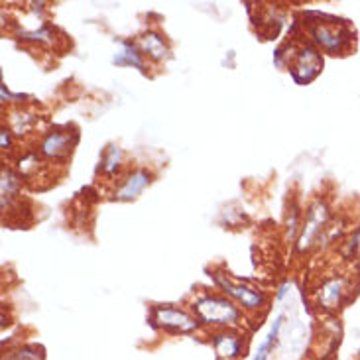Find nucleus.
Masks as SVG:
<instances>
[{
	"instance_id": "f03ea898",
	"label": "nucleus",
	"mask_w": 360,
	"mask_h": 360,
	"mask_svg": "<svg viewBox=\"0 0 360 360\" xmlns=\"http://www.w3.org/2000/svg\"><path fill=\"white\" fill-rule=\"evenodd\" d=\"M152 321L158 327L174 333H191L197 329V321L191 315L174 307H156L152 313Z\"/></svg>"
},
{
	"instance_id": "7ed1b4c3",
	"label": "nucleus",
	"mask_w": 360,
	"mask_h": 360,
	"mask_svg": "<svg viewBox=\"0 0 360 360\" xmlns=\"http://www.w3.org/2000/svg\"><path fill=\"white\" fill-rule=\"evenodd\" d=\"M319 69H321V59L317 56V51L305 48L297 56V65L293 68V77L300 83H307L319 73Z\"/></svg>"
},
{
	"instance_id": "2eb2a0df",
	"label": "nucleus",
	"mask_w": 360,
	"mask_h": 360,
	"mask_svg": "<svg viewBox=\"0 0 360 360\" xmlns=\"http://www.w3.org/2000/svg\"><path fill=\"white\" fill-rule=\"evenodd\" d=\"M14 359L16 360H39L41 359V354L34 351H28V349H24V351L14 352Z\"/></svg>"
},
{
	"instance_id": "1a4fd4ad",
	"label": "nucleus",
	"mask_w": 360,
	"mask_h": 360,
	"mask_svg": "<svg viewBox=\"0 0 360 360\" xmlns=\"http://www.w3.org/2000/svg\"><path fill=\"white\" fill-rule=\"evenodd\" d=\"M280 327H282V315H278L276 319H274V325L270 333H268V337L260 342V347H258V351L252 356V360H268L270 356V349H272L274 341L278 339V333H280Z\"/></svg>"
},
{
	"instance_id": "f8f14e48",
	"label": "nucleus",
	"mask_w": 360,
	"mask_h": 360,
	"mask_svg": "<svg viewBox=\"0 0 360 360\" xmlns=\"http://www.w3.org/2000/svg\"><path fill=\"white\" fill-rule=\"evenodd\" d=\"M323 219H325V207L311 211V214H309V221H307V224H305V233H303L302 246H309V240L313 238L315 231L319 229V224L323 223Z\"/></svg>"
},
{
	"instance_id": "4468645a",
	"label": "nucleus",
	"mask_w": 360,
	"mask_h": 360,
	"mask_svg": "<svg viewBox=\"0 0 360 360\" xmlns=\"http://www.w3.org/2000/svg\"><path fill=\"white\" fill-rule=\"evenodd\" d=\"M118 158H120V150H118V148H110V154H108L107 158V166H105V169H107L108 174L115 172V167L118 166Z\"/></svg>"
},
{
	"instance_id": "9b49d317",
	"label": "nucleus",
	"mask_w": 360,
	"mask_h": 360,
	"mask_svg": "<svg viewBox=\"0 0 360 360\" xmlns=\"http://www.w3.org/2000/svg\"><path fill=\"white\" fill-rule=\"evenodd\" d=\"M142 48L146 53H150L154 59H162L167 56V48L164 46V41L160 39L156 34H148L142 38Z\"/></svg>"
},
{
	"instance_id": "dca6fc26",
	"label": "nucleus",
	"mask_w": 360,
	"mask_h": 360,
	"mask_svg": "<svg viewBox=\"0 0 360 360\" xmlns=\"http://www.w3.org/2000/svg\"><path fill=\"white\" fill-rule=\"evenodd\" d=\"M2 146H8V136H6V130L2 132Z\"/></svg>"
},
{
	"instance_id": "0eeeda50",
	"label": "nucleus",
	"mask_w": 360,
	"mask_h": 360,
	"mask_svg": "<svg viewBox=\"0 0 360 360\" xmlns=\"http://www.w3.org/2000/svg\"><path fill=\"white\" fill-rule=\"evenodd\" d=\"M148 181H150V177H148L146 172H144V169H138V172H134L132 176L128 177L127 184L122 185V189L118 191L117 197L120 199V201H130V199H136L138 195L146 189Z\"/></svg>"
},
{
	"instance_id": "20e7f679",
	"label": "nucleus",
	"mask_w": 360,
	"mask_h": 360,
	"mask_svg": "<svg viewBox=\"0 0 360 360\" xmlns=\"http://www.w3.org/2000/svg\"><path fill=\"white\" fill-rule=\"evenodd\" d=\"M217 282L223 285L224 292L231 293L233 297H236V300L243 303L244 307H248V309H258V307H262L264 305L262 293L254 292V290L246 288V285H236V283L229 282V280H224L221 276L217 278Z\"/></svg>"
},
{
	"instance_id": "ddd939ff",
	"label": "nucleus",
	"mask_w": 360,
	"mask_h": 360,
	"mask_svg": "<svg viewBox=\"0 0 360 360\" xmlns=\"http://www.w3.org/2000/svg\"><path fill=\"white\" fill-rule=\"evenodd\" d=\"M115 61L120 63V65H124V63H127V65H134V68L144 71V63H142V59H140V56H138V51L134 46H128L127 44V46L122 48V51H120L117 58H115Z\"/></svg>"
},
{
	"instance_id": "39448f33",
	"label": "nucleus",
	"mask_w": 360,
	"mask_h": 360,
	"mask_svg": "<svg viewBox=\"0 0 360 360\" xmlns=\"http://www.w3.org/2000/svg\"><path fill=\"white\" fill-rule=\"evenodd\" d=\"M214 351L219 352V356L223 359H236L243 352V342L238 339V335L233 333H219L213 337Z\"/></svg>"
},
{
	"instance_id": "f257e3e1",
	"label": "nucleus",
	"mask_w": 360,
	"mask_h": 360,
	"mask_svg": "<svg viewBox=\"0 0 360 360\" xmlns=\"http://www.w3.org/2000/svg\"><path fill=\"white\" fill-rule=\"evenodd\" d=\"M195 311L199 319L209 325H234L240 319V313L233 303L219 297H201L195 302Z\"/></svg>"
},
{
	"instance_id": "9d476101",
	"label": "nucleus",
	"mask_w": 360,
	"mask_h": 360,
	"mask_svg": "<svg viewBox=\"0 0 360 360\" xmlns=\"http://www.w3.org/2000/svg\"><path fill=\"white\" fill-rule=\"evenodd\" d=\"M342 293V283L341 280H331L325 288L321 290V303L325 307H335L337 303L341 302Z\"/></svg>"
},
{
	"instance_id": "423d86ee",
	"label": "nucleus",
	"mask_w": 360,
	"mask_h": 360,
	"mask_svg": "<svg viewBox=\"0 0 360 360\" xmlns=\"http://www.w3.org/2000/svg\"><path fill=\"white\" fill-rule=\"evenodd\" d=\"M313 36L327 51H341L345 41H347L341 30L329 28V26H315L313 28Z\"/></svg>"
},
{
	"instance_id": "6e6552de",
	"label": "nucleus",
	"mask_w": 360,
	"mask_h": 360,
	"mask_svg": "<svg viewBox=\"0 0 360 360\" xmlns=\"http://www.w3.org/2000/svg\"><path fill=\"white\" fill-rule=\"evenodd\" d=\"M69 146V136L65 134H59V132H53V134H49L46 140H44V144H41V152L46 154V156H59L61 152H65Z\"/></svg>"
}]
</instances>
